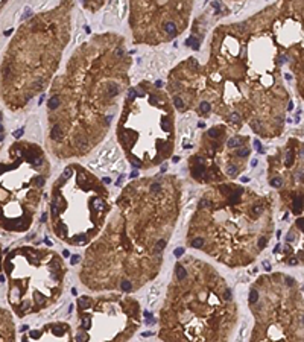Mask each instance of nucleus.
I'll list each match as a JSON object with an SVG mask.
<instances>
[{
  "label": "nucleus",
  "instance_id": "nucleus-16",
  "mask_svg": "<svg viewBox=\"0 0 304 342\" xmlns=\"http://www.w3.org/2000/svg\"><path fill=\"white\" fill-rule=\"evenodd\" d=\"M281 183H283V181H281V178H274L272 181H271V184H272L274 187H280Z\"/></svg>",
  "mask_w": 304,
  "mask_h": 342
},
{
  "label": "nucleus",
  "instance_id": "nucleus-2",
  "mask_svg": "<svg viewBox=\"0 0 304 342\" xmlns=\"http://www.w3.org/2000/svg\"><path fill=\"white\" fill-rule=\"evenodd\" d=\"M158 287L157 286H154L152 289H151V293H149V297H148V303L149 304H152V303H155V300L158 298Z\"/></svg>",
  "mask_w": 304,
  "mask_h": 342
},
{
  "label": "nucleus",
  "instance_id": "nucleus-14",
  "mask_svg": "<svg viewBox=\"0 0 304 342\" xmlns=\"http://www.w3.org/2000/svg\"><path fill=\"white\" fill-rule=\"evenodd\" d=\"M164 247H166V242H164V240H160V242L157 243V247H155V253H160Z\"/></svg>",
  "mask_w": 304,
  "mask_h": 342
},
{
  "label": "nucleus",
  "instance_id": "nucleus-7",
  "mask_svg": "<svg viewBox=\"0 0 304 342\" xmlns=\"http://www.w3.org/2000/svg\"><path fill=\"white\" fill-rule=\"evenodd\" d=\"M298 211H301V196L295 198L294 201V213H298Z\"/></svg>",
  "mask_w": 304,
  "mask_h": 342
},
{
  "label": "nucleus",
  "instance_id": "nucleus-5",
  "mask_svg": "<svg viewBox=\"0 0 304 342\" xmlns=\"http://www.w3.org/2000/svg\"><path fill=\"white\" fill-rule=\"evenodd\" d=\"M186 275H187V271H186L181 265H177V280L183 281L186 278Z\"/></svg>",
  "mask_w": 304,
  "mask_h": 342
},
{
  "label": "nucleus",
  "instance_id": "nucleus-15",
  "mask_svg": "<svg viewBox=\"0 0 304 342\" xmlns=\"http://www.w3.org/2000/svg\"><path fill=\"white\" fill-rule=\"evenodd\" d=\"M249 154V149L248 148H243V149H239L237 151V155L239 157H245V155H248Z\"/></svg>",
  "mask_w": 304,
  "mask_h": 342
},
{
  "label": "nucleus",
  "instance_id": "nucleus-4",
  "mask_svg": "<svg viewBox=\"0 0 304 342\" xmlns=\"http://www.w3.org/2000/svg\"><path fill=\"white\" fill-rule=\"evenodd\" d=\"M78 304H79V307L87 309V307L91 306V298H88V297H81V298L78 300Z\"/></svg>",
  "mask_w": 304,
  "mask_h": 342
},
{
  "label": "nucleus",
  "instance_id": "nucleus-17",
  "mask_svg": "<svg viewBox=\"0 0 304 342\" xmlns=\"http://www.w3.org/2000/svg\"><path fill=\"white\" fill-rule=\"evenodd\" d=\"M239 143H240V140H237V138H231V140L228 142V146H230V148H233V146L239 145Z\"/></svg>",
  "mask_w": 304,
  "mask_h": 342
},
{
  "label": "nucleus",
  "instance_id": "nucleus-25",
  "mask_svg": "<svg viewBox=\"0 0 304 342\" xmlns=\"http://www.w3.org/2000/svg\"><path fill=\"white\" fill-rule=\"evenodd\" d=\"M30 14H32V11H30L29 8H26V9H24V14H23V18H26V17H29V15H30Z\"/></svg>",
  "mask_w": 304,
  "mask_h": 342
},
{
  "label": "nucleus",
  "instance_id": "nucleus-21",
  "mask_svg": "<svg viewBox=\"0 0 304 342\" xmlns=\"http://www.w3.org/2000/svg\"><path fill=\"white\" fill-rule=\"evenodd\" d=\"M175 105H177L178 108H183V100H181L179 98H175Z\"/></svg>",
  "mask_w": 304,
  "mask_h": 342
},
{
  "label": "nucleus",
  "instance_id": "nucleus-29",
  "mask_svg": "<svg viewBox=\"0 0 304 342\" xmlns=\"http://www.w3.org/2000/svg\"><path fill=\"white\" fill-rule=\"evenodd\" d=\"M198 126H199V128H204V126H205V123H204V122H199V123H198Z\"/></svg>",
  "mask_w": 304,
  "mask_h": 342
},
{
  "label": "nucleus",
  "instance_id": "nucleus-8",
  "mask_svg": "<svg viewBox=\"0 0 304 342\" xmlns=\"http://www.w3.org/2000/svg\"><path fill=\"white\" fill-rule=\"evenodd\" d=\"M202 245H204V239H201V237H196L193 242H192V247L193 248H201Z\"/></svg>",
  "mask_w": 304,
  "mask_h": 342
},
{
  "label": "nucleus",
  "instance_id": "nucleus-19",
  "mask_svg": "<svg viewBox=\"0 0 304 342\" xmlns=\"http://www.w3.org/2000/svg\"><path fill=\"white\" fill-rule=\"evenodd\" d=\"M209 135L210 137H217V129H216V128H211V129L209 131Z\"/></svg>",
  "mask_w": 304,
  "mask_h": 342
},
{
  "label": "nucleus",
  "instance_id": "nucleus-1",
  "mask_svg": "<svg viewBox=\"0 0 304 342\" xmlns=\"http://www.w3.org/2000/svg\"><path fill=\"white\" fill-rule=\"evenodd\" d=\"M0 342H14V325L11 315L0 309Z\"/></svg>",
  "mask_w": 304,
  "mask_h": 342
},
{
  "label": "nucleus",
  "instance_id": "nucleus-27",
  "mask_svg": "<svg viewBox=\"0 0 304 342\" xmlns=\"http://www.w3.org/2000/svg\"><path fill=\"white\" fill-rule=\"evenodd\" d=\"M21 134H23V129H20V131H17V132H14V135H15V137H20Z\"/></svg>",
  "mask_w": 304,
  "mask_h": 342
},
{
  "label": "nucleus",
  "instance_id": "nucleus-28",
  "mask_svg": "<svg viewBox=\"0 0 304 342\" xmlns=\"http://www.w3.org/2000/svg\"><path fill=\"white\" fill-rule=\"evenodd\" d=\"M289 263H290V265H295V263H297V259H290Z\"/></svg>",
  "mask_w": 304,
  "mask_h": 342
},
{
  "label": "nucleus",
  "instance_id": "nucleus-23",
  "mask_svg": "<svg viewBox=\"0 0 304 342\" xmlns=\"http://www.w3.org/2000/svg\"><path fill=\"white\" fill-rule=\"evenodd\" d=\"M231 120H233V122H239V120H240V117H239L237 113H233V114H231Z\"/></svg>",
  "mask_w": 304,
  "mask_h": 342
},
{
  "label": "nucleus",
  "instance_id": "nucleus-9",
  "mask_svg": "<svg viewBox=\"0 0 304 342\" xmlns=\"http://www.w3.org/2000/svg\"><path fill=\"white\" fill-rule=\"evenodd\" d=\"M131 287H132L131 281H128V280H123V281H122V291H123V292L131 291Z\"/></svg>",
  "mask_w": 304,
  "mask_h": 342
},
{
  "label": "nucleus",
  "instance_id": "nucleus-12",
  "mask_svg": "<svg viewBox=\"0 0 304 342\" xmlns=\"http://www.w3.org/2000/svg\"><path fill=\"white\" fill-rule=\"evenodd\" d=\"M160 190H161V184H160V183H154L151 186V192H152V193H157V192H160Z\"/></svg>",
  "mask_w": 304,
  "mask_h": 342
},
{
  "label": "nucleus",
  "instance_id": "nucleus-26",
  "mask_svg": "<svg viewBox=\"0 0 304 342\" xmlns=\"http://www.w3.org/2000/svg\"><path fill=\"white\" fill-rule=\"evenodd\" d=\"M265 243H266V237H263V239H260V240H259L260 248H265Z\"/></svg>",
  "mask_w": 304,
  "mask_h": 342
},
{
  "label": "nucleus",
  "instance_id": "nucleus-6",
  "mask_svg": "<svg viewBox=\"0 0 304 342\" xmlns=\"http://www.w3.org/2000/svg\"><path fill=\"white\" fill-rule=\"evenodd\" d=\"M58 105H60V98H58V96H52V98L49 99V108L55 110Z\"/></svg>",
  "mask_w": 304,
  "mask_h": 342
},
{
  "label": "nucleus",
  "instance_id": "nucleus-18",
  "mask_svg": "<svg viewBox=\"0 0 304 342\" xmlns=\"http://www.w3.org/2000/svg\"><path fill=\"white\" fill-rule=\"evenodd\" d=\"M173 254L177 255V257H179V255H183V254H184V249H183V248H177V249L173 251Z\"/></svg>",
  "mask_w": 304,
  "mask_h": 342
},
{
  "label": "nucleus",
  "instance_id": "nucleus-30",
  "mask_svg": "<svg viewBox=\"0 0 304 342\" xmlns=\"http://www.w3.org/2000/svg\"><path fill=\"white\" fill-rule=\"evenodd\" d=\"M62 254H64V255H66V257H68V255H70V253H68V251H67V249H66V251H64V253H62Z\"/></svg>",
  "mask_w": 304,
  "mask_h": 342
},
{
  "label": "nucleus",
  "instance_id": "nucleus-10",
  "mask_svg": "<svg viewBox=\"0 0 304 342\" xmlns=\"http://www.w3.org/2000/svg\"><path fill=\"white\" fill-rule=\"evenodd\" d=\"M257 298H259V293L255 291H251V293H249V303L254 304L255 301H257Z\"/></svg>",
  "mask_w": 304,
  "mask_h": 342
},
{
  "label": "nucleus",
  "instance_id": "nucleus-22",
  "mask_svg": "<svg viewBox=\"0 0 304 342\" xmlns=\"http://www.w3.org/2000/svg\"><path fill=\"white\" fill-rule=\"evenodd\" d=\"M78 261H79V255H78V254L72 255V265H76Z\"/></svg>",
  "mask_w": 304,
  "mask_h": 342
},
{
  "label": "nucleus",
  "instance_id": "nucleus-31",
  "mask_svg": "<svg viewBox=\"0 0 304 342\" xmlns=\"http://www.w3.org/2000/svg\"><path fill=\"white\" fill-rule=\"evenodd\" d=\"M179 161V157H173V163H178Z\"/></svg>",
  "mask_w": 304,
  "mask_h": 342
},
{
  "label": "nucleus",
  "instance_id": "nucleus-24",
  "mask_svg": "<svg viewBox=\"0 0 304 342\" xmlns=\"http://www.w3.org/2000/svg\"><path fill=\"white\" fill-rule=\"evenodd\" d=\"M227 172L230 173V175H234V173H236V167H234V166H230V167L227 169Z\"/></svg>",
  "mask_w": 304,
  "mask_h": 342
},
{
  "label": "nucleus",
  "instance_id": "nucleus-3",
  "mask_svg": "<svg viewBox=\"0 0 304 342\" xmlns=\"http://www.w3.org/2000/svg\"><path fill=\"white\" fill-rule=\"evenodd\" d=\"M62 135H64V134H62V129H61V126H60V125H55V126L52 128V138H55V140H60Z\"/></svg>",
  "mask_w": 304,
  "mask_h": 342
},
{
  "label": "nucleus",
  "instance_id": "nucleus-11",
  "mask_svg": "<svg viewBox=\"0 0 304 342\" xmlns=\"http://www.w3.org/2000/svg\"><path fill=\"white\" fill-rule=\"evenodd\" d=\"M245 332H246V324H242V327H240V332H239V342H242V339H243V336H245Z\"/></svg>",
  "mask_w": 304,
  "mask_h": 342
},
{
  "label": "nucleus",
  "instance_id": "nucleus-20",
  "mask_svg": "<svg viewBox=\"0 0 304 342\" xmlns=\"http://www.w3.org/2000/svg\"><path fill=\"white\" fill-rule=\"evenodd\" d=\"M260 211H262V207H260V205H255V207L253 208V215H259Z\"/></svg>",
  "mask_w": 304,
  "mask_h": 342
},
{
  "label": "nucleus",
  "instance_id": "nucleus-32",
  "mask_svg": "<svg viewBox=\"0 0 304 342\" xmlns=\"http://www.w3.org/2000/svg\"><path fill=\"white\" fill-rule=\"evenodd\" d=\"M2 129H3V126H2V125H0V131H2Z\"/></svg>",
  "mask_w": 304,
  "mask_h": 342
},
{
  "label": "nucleus",
  "instance_id": "nucleus-13",
  "mask_svg": "<svg viewBox=\"0 0 304 342\" xmlns=\"http://www.w3.org/2000/svg\"><path fill=\"white\" fill-rule=\"evenodd\" d=\"M199 110H202L204 113H209V111H210V104H207V102H201Z\"/></svg>",
  "mask_w": 304,
  "mask_h": 342
}]
</instances>
